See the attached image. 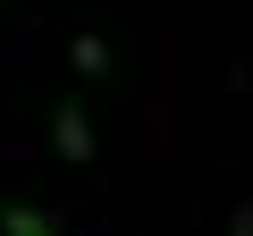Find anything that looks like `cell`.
Here are the masks:
<instances>
[{
	"instance_id": "1",
	"label": "cell",
	"mask_w": 253,
	"mask_h": 236,
	"mask_svg": "<svg viewBox=\"0 0 253 236\" xmlns=\"http://www.w3.org/2000/svg\"><path fill=\"white\" fill-rule=\"evenodd\" d=\"M51 144H59V160H68V169H93V118H84V101H59Z\"/></svg>"
},
{
	"instance_id": "2",
	"label": "cell",
	"mask_w": 253,
	"mask_h": 236,
	"mask_svg": "<svg viewBox=\"0 0 253 236\" xmlns=\"http://www.w3.org/2000/svg\"><path fill=\"white\" fill-rule=\"evenodd\" d=\"M68 68H76V76H110V42H101V34H76V42H68Z\"/></svg>"
}]
</instances>
